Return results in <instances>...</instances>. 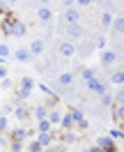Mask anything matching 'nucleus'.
I'll return each instance as SVG.
<instances>
[{
    "instance_id": "obj_1",
    "label": "nucleus",
    "mask_w": 124,
    "mask_h": 152,
    "mask_svg": "<svg viewBox=\"0 0 124 152\" xmlns=\"http://www.w3.org/2000/svg\"><path fill=\"white\" fill-rule=\"evenodd\" d=\"M85 86H87V90H90V92L101 95V92H106V90H108V81H106L104 76L94 74L92 78H87V81H85Z\"/></svg>"
},
{
    "instance_id": "obj_2",
    "label": "nucleus",
    "mask_w": 124,
    "mask_h": 152,
    "mask_svg": "<svg viewBox=\"0 0 124 152\" xmlns=\"http://www.w3.org/2000/svg\"><path fill=\"white\" fill-rule=\"evenodd\" d=\"M57 53H60V58H65V60H71V58L76 56V44L71 39H62L57 44Z\"/></svg>"
},
{
    "instance_id": "obj_3",
    "label": "nucleus",
    "mask_w": 124,
    "mask_h": 152,
    "mask_svg": "<svg viewBox=\"0 0 124 152\" xmlns=\"http://www.w3.org/2000/svg\"><path fill=\"white\" fill-rule=\"evenodd\" d=\"M53 19H55V12L51 10V7H39L37 10V21L41 26H51Z\"/></svg>"
},
{
    "instance_id": "obj_4",
    "label": "nucleus",
    "mask_w": 124,
    "mask_h": 152,
    "mask_svg": "<svg viewBox=\"0 0 124 152\" xmlns=\"http://www.w3.org/2000/svg\"><path fill=\"white\" fill-rule=\"evenodd\" d=\"M28 51H30V56L32 58H37V56H41L44 51H46V44H44V39H39V37H35L32 42H30V46H28Z\"/></svg>"
},
{
    "instance_id": "obj_5",
    "label": "nucleus",
    "mask_w": 124,
    "mask_h": 152,
    "mask_svg": "<svg viewBox=\"0 0 124 152\" xmlns=\"http://www.w3.org/2000/svg\"><path fill=\"white\" fill-rule=\"evenodd\" d=\"M96 145H99V148H101L104 152H117V150H120V148H117V143H115L110 136H101Z\"/></svg>"
},
{
    "instance_id": "obj_6",
    "label": "nucleus",
    "mask_w": 124,
    "mask_h": 152,
    "mask_svg": "<svg viewBox=\"0 0 124 152\" xmlns=\"http://www.w3.org/2000/svg\"><path fill=\"white\" fill-rule=\"evenodd\" d=\"M67 35H69V39L74 42V39H80V37H83V35H85V30H83L80 23H69V26H67Z\"/></svg>"
},
{
    "instance_id": "obj_7",
    "label": "nucleus",
    "mask_w": 124,
    "mask_h": 152,
    "mask_svg": "<svg viewBox=\"0 0 124 152\" xmlns=\"http://www.w3.org/2000/svg\"><path fill=\"white\" fill-rule=\"evenodd\" d=\"M35 141H37L41 148H53V132H39Z\"/></svg>"
},
{
    "instance_id": "obj_8",
    "label": "nucleus",
    "mask_w": 124,
    "mask_h": 152,
    "mask_svg": "<svg viewBox=\"0 0 124 152\" xmlns=\"http://www.w3.org/2000/svg\"><path fill=\"white\" fill-rule=\"evenodd\" d=\"M25 32H28V26H25V23H23V21H14V26H12V37H25Z\"/></svg>"
},
{
    "instance_id": "obj_9",
    "label": "nucleus",
    "mask_w": 124,
    "mask_h": 152,
    "mask_svg": "<svg viewBox=\"0 0 124 152\" xmlns=\"http://www.w3.org/2000/svg\"><path fill=\"white\" fill-rule=\"evenodd\" d=\"M65 21H67V26L69 23H80V12L76 7H67L65 10Z\"/></svg>"
},
{
    "instance_id": "obj_10",
    "label": "nucleus",
    "mask_w": 124,
    "mask_h": 152,
    "mask_svg": "<svg viewBox=\"0 0 124 152\" xmlns=\"http://www.w3.org/2000/svg\"><path fill=\"white\" fill-rule=\"evenodd\" d=\"M60 88H69V86H74V74L71 72H62V74L57 76V81H55Z\"/></svg>"
},
{
    "instance_id": "obj_11",
    "label": "nucleus",
    "mask_w": 124,
    "mask_h": 152,
    "mask_svg": "<svg viewBox=\"0 0 124 152\" xmlns=\"http://www.w3.org/2000/svg\"><path fill=\"white\" fill-rule=\"evenodd\" d=\"M62 132H69V129H74V120H71V115L69 111H62V118H60V124H57Z\"/></svg>"
},
{
    "instance_id": "obj_12",
    "label": "nucleus",
    "mask_w": 124,
    "mask_h": 152,
    "mask_svg": "<svg viewBox=\"0 0 124 152\" xmlns=\"http://www.w3.org/2000/svg\"><path fill=\"white\" fill-rule=\"evenodd\" d=\"M12 56L16 58L19 62H30V60H32V56H30L28 48H16V51H12Z\"/></svg>"
},
{
    "instance_id": "obj_13",
    "label": "nucleus",
    "mask_w": 124,
    "mask_h": 152,
    "mask_svg": "<svg viewBox=\"0 0 124 152\" xmlns=\"http://www.w3.org/2000/svg\"><path fill=\"white\" fill-rule=\"evenodd\" d=\"M117 58H120V56H117L115 51H108V48H104V51H101V62H104V65H113Z\"/></svg>"
},
{
    "instance_id": "obj_14",
    "label": "nucleus",
    "mask_w": 124,
    "mask_h": 152,
    "mask_svg": "<svg viewBox=\"0 0 124 152\" xmlns=\"http://www.w3.org/2000/svg\"><path fill=\"white\" fill-rule=\"evenodd\" d=\"M60 118H62V111H57V108H48L46 120L53 124V127H57V124H60Z\"/></svg>"
},
{
    "instance_id": "obj_15",
    "label": "nucleus",
    "mask_w": 124,
    "mask_h": 152,
    "mask_svg": "<svg viewBox=\"0 0 124 152\" xmlns=\"http://www.w3.org/2000/svg\"><path fill=\"white\" fill-rule=\"evenodd\" d=\"M12 115H14L16 120H25V118H28V111H25L21 104H14V111H12Z\"/></svg>"
},
{
    "instance_id": "obj_16",
    "label": "nucleus",
    "mask_w": 124,
    "mask_h": 152,
    "mask_svg": "<svg viewBox=\"0 0 124 152\" xmlns=\"http://www.w3.org/2000/svg\"><path fill=\"white\" fill-rule=\"evenodd\" d=\"M122 118H124V106L122 104H115V108H113V120L120 124V122H122Z\"/></svg>"
},
{
    "instance_id": "obj_17",
    "label": "nucleus",
    "mask_w": 124,
    "mask_h": 152,
    "mask_svg": "<svg viewBox=\"0 0 124 152\" xmlns=\"http://www.w3.org/2000/svg\"><path fill=\"white\" fill-rule=\"evenodd\" d=\"M25 136H28V129H25V127H16V129L12 132V138H14V141H23Z\"/></svg>"
},
{
    "instance_id": "obj_18",
    "label": "nucleus",
    "mask_w": 124,
    "mask_h": 152,
    "mask_svg": "<svg viewBox=\"0 0 124 152\" xmlns=\"http://www.w3.org/2000/svg\"><path fill=\"white\" fill-rule=\"evenodd\" d=\"M19 88H28V90H35V78L32 76H23L19 81Z\"/></svg>"
},
{
    "instance_id": "obj_19",
    "label": "nucleus",
    "mask_w": 124,
    "mask_h": 152,
    "mask_svg": "<svg viewBox=\"0 0 124 152\" xmlns=\"http://www.w3.org/2000/svg\"><path fill=\"white\" fill-rule=\"evenodd\" d=\"M46 115H48V108L46 106H35V120H46Z\"/></svg>"
},
{
    "instance_id": "obj_20",
    "label": "nucleus",
    "mask_w": 124,
    "mask_h": 152,
    "mask_svg": "<svg viewBox=\"0 0 124 152\" xmlns=\"http://www.w3.org/2000/svg\"><path fill=\"white\" fill-rule=\"evenodd\" d=\"M110 26H113V30L117 32V35H122V30H124V19H122V16H115Z\"/></svg>"
},
{
    "instance_id": "obj_21",
    "label": "nucleus",
    "mask_w": 124,
    "mask_h": 152,
    "mask_svg": "<svg viewBox=\"0 0 124 152\" xmlns=\"http://www.w3.org/2000/svg\"><path fill=\"white\" fill-rule=\"evenodd\" d=\"M108 83H115V86H122V83H124V72H122V69H117V72H115V74L110 76V81H108Z\"/></svg>"
},
{
    "instance_id": "obj_22",
    "label": "nucleus",
    "mask_w": 124,
    "mask_h": 152,
    "mask_svg": "<svg viewBox=\"0 0 124 152\" xmlns=\"http://www.w3.org/2000/svg\"><path fill=\"white\" fill-rule=\"evenodd\" d=\"M69 115H71V120H74V124H76V122H80V120L85 118V113H83L80 108H71V111H69Z\"/></svg>"
},
{
    "instance_id": "obj_23",
    "label": "nucleus",
    "mask_w": 124,
    "mask_h": 152,
    "mask_svg": "<svg viewBox=\"0 0 124 152\" xmlns=\"http://www.w3.org/2000/svg\"><path fill=\"white\" fill-rule=\"evenodd\" d=\"M30 95H32V90H28V88H16V99H19V102L28 99Z\"/></svg>"
},
{
    "instance_id": "obj_24",
    "label": "nucleus",
    "mask_w": 124,
    "mask_h": 152,
    "mask_svg": "<svg viewBox=\"0 0 124 152\" xmlns=\"http://www.w3.org/2000/svg\"><path fill=\"white\" fill-rule=\"evenodd\" d=\"M101 106H106V108H110L113 106V95L106 90V92H101Z\"/></svg>"
},
{
    "instance_id": "obj_25",
    "label": "nucleus",
    "mask_w": 124,
    "mask_h": 152,
    "mask_svg": "<svg viewBox=\"0 0 124 152\" xmlns=\"http://www.w3.org/2000/svg\"><path fill=\"white\" fill-rule=\"evenodd\" d=\"M37 132H53V124L48 120H37Z\"/></svg>"
},
{
    "instance_id": "obj_26",
    "label": "nucleus",
    "mask_w": 124,
    "mask_h": 152,
    "mask_svg": "<svg viewBox=\"0 0 124 152\" xmlns=\"http://www.w3.org/2000/svg\"><path fill=\"white\" fill-rule=\"evenodd\" d=\"M113 14H110V12H104V14H101V26H104V28H110V23H113Z\"/></svg>"
},
{
    "instance_id": "obj_27",
    "label": "nucleus",
    "mask_w": 124,
    "mask_h": 152,
    "mask_svg": "<svg viewBox=\"0 0 124 152\" xmlns=\"http://www.w3.org/2000/svg\"><path fill=\"white\" fill-rule=\"evenodd\" d=\"M12 56V48H9V44H5V42H0V58H7Z\"/></svg>"
},
{
    "instance_id": "obj_28",
    "label": "nucleus",
    "mask_w": 124,
    "mask_h": 152,
    "mask_svg": "<svg viewBox=\"0 0 124 152\" xmlns=\"http://www.w3.org/2000/svg\"><path fill=\"white\" fill-rule=\"evenodd\" d=\"M9 150L12 152H21L23 150V141H14V138H12L9 141Z\"/></svg>"
},
{
    "instance_id": "obj_29",
    "label": "nucleus",
    "mask_w": 124,
    "mask_h": 152,
    "mask_svg": "<svg viewBox=\"0 0 124 152\" xmlns=\"http://www.w3.org/2000/svg\"><path fill=\"white\" fill-rule=\"evenodd\" d=\"M108 136H110L113 141H120V138H122V127H115V129H110V132H108Z\"/></svg>"
},
{
    "instance_id": "obj_30",
    "label": "nucleus",
    "mask_w": 124,
    "mask_h": 152,
    "mask_svg": "<svg viewBox=\"0 0 124 152\" xmlns=\"http://www.w3.org/2000/svg\"><path fill=\"white\" fill-rule=\"evenodd\" d=\"M7 127H9V120H7V115H0V134L7 132Z\"/></svg>"
},
{
    "instance_id": "obj_31",
    "label": "nucleus",
    "mask_w": 124,
    "mask_h": 152,
    "mask_svg": "<svg viewBox=\"0 0 124 152\" xmlns=\"http://www.w3.org/2000/svg\"><path fill=\"white\" fill-rule=\"evenodd\" d=\"M0 88H2V90H12V88H14L12 78H2V81H0Z\"/></svg>"
},
{
    "instance_id": "obj_32",
    "label": "nucleus",
    "mask_w": 124,
    "mask_h": 152,
    "mask_svg": "<svg viewBox=\"0 0 124 152\" xmlns=\"http://www.w3.org/2000/svg\"><path fill=\"white\" fill-rule=\"evenodd\" d=\"M94 74H96L94 69H87V67H85V69H83V72H80V76H83V81H87V78H92V76H94Z\"/></svg>"
},
{
    "instance_id": "obj_33",
    "label": "nucleus",
    "mask_w": 124,
    "mask_h": 152,
    "mask_svg": "<svg viewBox=\"0 0 124 152\" xmlns=\"http://www.w3.org/2000/svg\"><path fill=\"white\" fill-rule=\"evenodd\" d=\"M0 111H2L0 115H12V111H14V104H5V106H0Z\"/></svg>"
},
{
    "instance_id": "obj_34",
    "label": "nucleus",
    "mask_w": 124,
    "mask_h": 152,
    "mask_svg": "<svg viewBox=\"0 0 124 152\" xmlns=\"http://www.w3.org/2000/svg\"><path fill=\"white\" fill-rule=\"evenodd\" d=\"M94 2H99V0H74V5H80V7H90Z\"/></svg>"
},
{
    "instance_id": "obj_35",
    "label": "nucleus",
    "mask_w": 124,
    "mask_h": 152,
    "mask_svg": "<svg viewBox=\"0 0 124 152\" xmlns=\"http://www.w3.org/2000/svg\"><path fill=\"white\" fill-rule=\"evenodd\" d=\"M113 102H115V104H124V92H122V90H117V92H115Z\"/></svg>"
},
{
    "instance_id": "obj_36",
    "label": "nucleus",
    "mask_w": 124,
    "mask_h": 152,
    "mask_svg": "<svg viewBox=\"0 0 124 152\" xmlns=\"http://www.w3.org/2000/svg\"><path fill=\"white\" fill-rule=\"evenodd\" d=\"M28 150H30V152H44V148H41V145H39L37 141H32V143H30V148H28Z\"/></svg>"
},
{
    "instance_id": "obj_37",
    "label": "nucleus",
    "mask_w": 124,
    "mask_h": 152,
    "mask_svg": "<svg viewBox=\"0 0 124 152\" xmlns=\"http://www.w3.org/2000/svg\"><path fill=\"white\" fill-rule=\"evenodd\" d=\"M74 127H78V129H83V132H85L87 127H90V122H87L85 118H83V120H80V122H76V124H74Z\"/></svg>"
},
{
    "instance_id": "obj_38",
    "label": "nucleus",
    "mask_w": 124,
    "mask_h": 152,
    "mask_svg": "<svg viewBox=\"0 0 124 152\" xmlns=\"http://www.w3.org/2000/svg\"><path fill=\"white\" fill-rule=\"evenodd\" d=\"M106 46H108V44H106V37H96V48H101V51H104Z\"/></svg>"
},
{
    "instance_id": "obj_39",
    "label": "nucleus",
    "mask_w": 124,
    "mask_h": 152,
    "mask_svg": "<svg viewBox=\"0 0 124 152\" xmlns=\"http://www.w3.org/2000/svg\"><path fill=\"white\" fill-rule=\"evenodd\" d=\"M7 76H9L7 67H5V65H0V81H2V78H7Z\"/></svg>"
},
{
    "instance_id": "obj_40",
    "label": "nucleus",
    "mask_w": 124,
    "mask_h": 152,
    "mask_svg": "<svg viewBox=\"0 0 124 152\" xmlns=\"http://www.w3.org/2000/svg\"><path fill=\"white\" fill-rule=\"evenodd\" d=\"M65 141H67V143H74V141H76V136H74V134H65Z\"/></svg>"
},
{
    "instance_id": "obj_41",
    "label": "nucleus",
    "mask_w": 124,
    "mask_h": 152,
    "mask_svg": "<svg viewBox=\"0 0 124 152\" xmlns=\"http://www.w3.org/2000/svg\"><path fill=\"white\" fill-rule=\"evenodd\" d=\"M62 5H65V10H67V7H74V0H62Z\"/></svg>"
},
{
    "instance_id": "obj_42",
    "label": "nucleus",
    "mask_w": 124,
    "mask_h": 152,
    "mask_svg": "<svg viewBox=\"0 0 124 152\" xmlns=\"http://www.w3.org/2000/svg\"><path fill=\"white\" fill-rule=\"evenodd\" d=\"M87 152H104V150H101L99 145H92V148H90V150H87Z\"/></svg>"
},
{
    "instance_id": "obj_43",
    "label": "nucleus",
    "mask_w": 124,
    "mask_h": 152,
    "mask_svg": "<svg viewBox=\"0 0 124 152\" xmlns=\"http://www.w3.org/2000/svg\"><path fill=\"white\" fill-rule=\"evenodd\" d=\"M39 5H41V7H48V5H51V0H39Z\"/></svg>"
},
{
    "instance_id": "obj_44",
    "label": "nucleus",
    "mask_w": 124,
    "mask_h": 152,
    "mask_svg": "<svg viewBox=\"0 0 124 152\" xmlns=\"http://www.w3.org/2000/svg\"><path fill=\"white\" fill-rule=\"evenodd\" d=\"M2 145H7V138H5L2 134H0V148H2Z\"/></svg>"
},
{
    "instance_id": "obj_45",
    "label": "nucleus",
    "mask_w": 124,
    "mask_h": 152,
    "mask_svg": "<svg viewBox=\"0 0 124 152\" xmlns=\"http://www.w3.org/2000/svg\"><path fill=\"white\" fill-rule=\"evenodd\" d=\"M5 10H7V7H5V2H0V14H2Z\"/></svg>"
},
{
    "instance_id": "obj_46",
    "label": "nucleus",
    "mask_w": 124,
    "mask_h": 152,
    "mask_svg": "<svg viewBox=\"0 0 124 152\" xmlns=\"http://www.w3.org/2000/svg\"><path fill=\"white\" fill-rule=\"evenodd\" d=\"M7 2H9V5H16V2H21V0H7Z\"/></svg>"
},
{
    "instance_id": "obj_47",
    "label": "nucleus",
    "mask_w": 124,
    "mask_h": 152,
    "mask_svg": "<svg viewBox=\"0 0 124 152\" xmlns=\"http://www.w3.org/2000/svg\"><path fill=\"white\" fill-rule=\"evenodd\" d=\"M0 65H5V58H0Z\"/></svg>"
}]
</instances>
